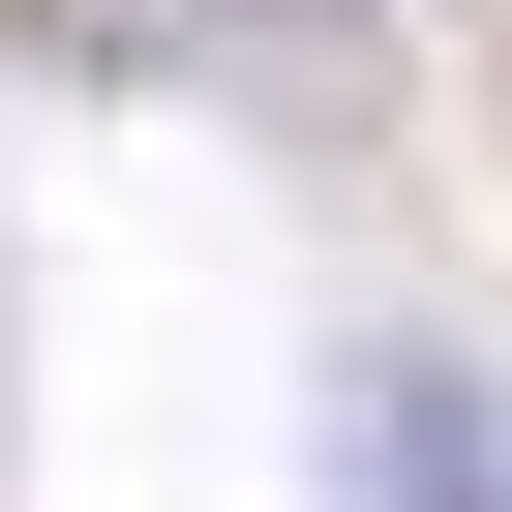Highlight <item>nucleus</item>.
<instances>
[{"mask_svg":"<svg viewBox=\"0 0 512 512\" xmlns=\"http://www.w3.org/2000/svg\"><path fill=\"white\" fill-rule=\"evenodd\" d=\"M181 91H241L272 151H392V0H181Z\"/></svg>","mask_w":512,"mask_h":512,"instance_id":"obj_1","label":"nucleus"},{"mask_svg":"<svg viewBox=\"0 0 512 512\" xmlns=\"http://www.w3.org/2000/svg\"><path fill=\"white\" fill-rule=\"evenodd\" d=\"M332 512H512L482 362H332Z\"/></svg>","mask_w":512,"mask_h":512,"instance_id":"obj_2","label":"nucleus"}]
</instances>
